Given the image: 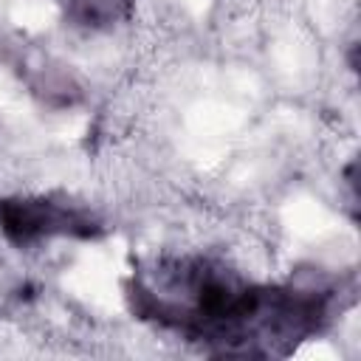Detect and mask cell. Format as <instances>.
<instances>
[{
	"label": "cell",
	"instance_id": "6da1fadb",
	"mask_svg": "<svg viewBox=\"0 0 361 361\" xmlns=\"http://www.w3.org/2000/svg\"><path fill=\"white\" fill-rule=\"evenodd\" d=\"M135 319L175 330L223 355H274L330 322L333 288L254 285L223 262L183 257L124 285Z\"/></svg>",
	"mask_w": 361,
	"mask_h": 361
},
{
	"label": "cell",
	"instance_id": "7a4b0ae2",
	"mask_svg": "<svg viewBox=\"0 0 361 361\" xmlns=\"http://www.w3.org/2000/svg\"><path fill=\"white\" fill-rule=\"evenodd\" d=\"M0 231L11 245L31 248L54 237L96 240L104 226L90 209L68 197L17 195L0 197Z\"/></svg>",
	"mask_w": 361,
	"mask_h": 361
},
{
	"label": "cell",
	"instance_id": "3957f363",
	"mask_svg": "<svg viewBox=\"0 0 361 361\" xmlns=\"http://www.w3.org/2000/svg\"><path fill=\"white\" fill-rule=\"evenodd\" d=\"M133 8V0H71L68 20L79 28H110L124 20Z\"/></svg>",
	"mask_w": 361,
	"mask_h": 361
}]
</instances>
